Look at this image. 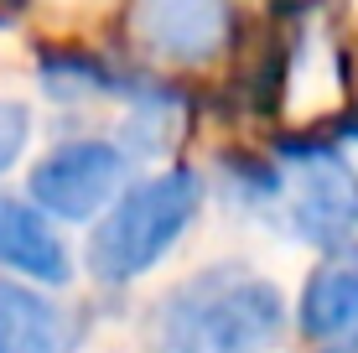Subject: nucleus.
I'll return each instance as SVG.
<instances>
[{"label":"nucleus","mask_w":358,"mask_h":353,"mask_svg":"<svg viewBox=\"0 0 358 353\" xmlns=\"http://www.w3.org/2000/svg\"><path fill=\"white\" fill-rule=\"evenodd\" d=\"M0 265H10L16 275L42 286H63L73 275L68 245L52 234V224L42 213L16 198H0Z\"/></svg>","instance_id":"0eeeda50"},{"label":"nucleus","mask_w":358,"mask_h":353,"mask_svg":"<svg viewBox=\"0 0 358 353\" xmlns=\"http://www.w3.org/2000/svg\"><path fill=\"white\" fill-rule=\"evenodd\" d=\"M83 327L73 312L21 281H0V353H73Z\"/></svg>","instance_id":"423d86ee"},{"label":"nucleus","mask_w":358,"mask_h":353,"mask_svg":"<svg viewBox=\"0 0 358 353\" xmlns=\"http://www.w3.org/2000/svg\"><path fill=\"white\" fill-rule=\"evenodd\" d=\"M125 187V151L109 141H68L47 151L31 172V198L52 218L83 224Z\"/></svg>","instance_id":"20e7f679"},{"label":"nucleus","mask_w":358,"mask_h":353,"mask_svg":"<svg viewBox=\"0 0 358 353\" xmlns=\"http://www.w3.org/2000/svg\"><path fill=\"white\" fill-rule=\"evenodd\" d=\"M301 327L312 338L358 333V250H338L301 291Z\"/></svg>","instance_id":"6e6552de"},{"label":"nucleus","mask_w":358,"mask_h":353,"mask_svg":"<svg viewBox=\"0 0 358 353\" xmlns=\"http://www.w3.org/2000/svg\"><path fill=\"white\" fill-rule=\"evenodd\" d=\"M197 203H203V182L187 166L162 172L151 182H135L89 239L94 275L109 286H125L135 275H145L182 239V229L197 218Z\"/></svg>","instance_id":"f03ea898"},{"label":"nucleus","mask_w":358,"mask_h":353,"mask_svg":"<svg viewBox=\"0 0 358 353\" xmlns=\"http://www.w3.org/2000/svg\"><path fill=\"white\" fill-rule=\"evenodd\" d=\"M130 31L162 63H208L229 36V0H135Z\"/></svg>","instance_id":"39448f33"},{"label":"nucleus","mask_w":358,"mask_h":353,"mask_svg":"<svg viewBox=\"0 0 358 353\" xmlns=\"http://www.w3.org/2000/svg\"><path fill=\"white\" fill-rule=\"evenodd\" d=\"M327 353H358V333H348V338H338Z\"/></svg>","instance_id":"9d476101"},{"label":"nucleus","mask_w":358,"mask_h":353,"mask_svg":"<svg viewBox=\"0 0 358 353\" xmlns=\"http://www.w3.org/2000/svg\"><path fill=\"white\" fill-rule=\"evenodd\" d=\"M27 136H31L27 104L0 99V172H10V166L21 161V151H27Z\"/></svg>","instance_id":"1a4fd4ad"},{"label":"nucleus","mask_w":358,"mask_h":353,"mask_svg":"<svg viewBox=\"0 0 358 353\" xmlns=\"http://www.w3.org/2000/svg\"><path fill=\"white\" fill-rule=\"evenodd\" d=\"M286 327V301L244 265H213L166 291L151 322L156 353H265Z\"/></svg>","instance_id":"f257e3e1"},{"label":"nucleus","mask_w":358,"mask_h":353,"mask_svg":"<svg viewBox=\"0 0 358 353\" xmlns=\"http://www.w3.org/2000/svg\"><path fill=\"white\" fill-rule=\"evenodd\" d=\"M280 187H286V213L301 239L338 250L358 234V177L332 145H291Z\"/></svg>","instance_id":"7ed1b4c3"}]
</instances>
